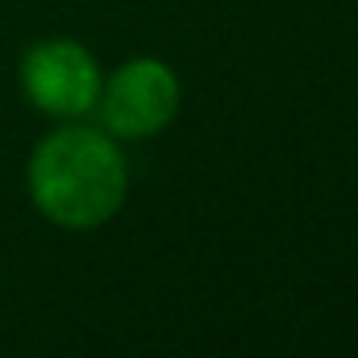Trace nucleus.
<instances>
[{
    "mask_svg": "<svg viewBox=\"0 0 358 358\" xmlns=\"http://www.w3.org/2000/svg\"><path fill=\"white\" fill-rule=\"evenodd\" d=\"M181 96L185 93H181L178 70L155 55H139L120 62L112 73H104L93 116L112 139L147 143L178 120Z\"/></svg>",
    "mask_w": 358,
    "mask_h": 358,
    "instance_id": "nucleus-2",
    "label": "nucleus"
},
{
    "mask_svg": "<svg viewBox=\"0 0 358 358\" xmlns=\"http://www.w3.org/2000/svg\"><path fill=\"white\" fill-rule=\"evenodd\" d=\"M27 201L62 231H96L124 212L131 166L120 139L101 124L62 120L31 147L24 166Z\"/></svg>",
    "mask_w": 358,
    "mask_h": 358,
    "instance_id": "nucleus-1",
    "label": "nucleus"
},
{
    "mask_svg": "<svg viewBox=\"0 0 358 358\" xmlns=\"http://www.w3.org/2000/svg\"><path fill=\"white\" fill-rule=\"evenodd\" d=\"M20 93L39 116L55 120H89L101 101L104 70L101 58L70 35L39 39L20 55Z\"/></svg>",
    "mask_w": 358,
    "mask_h": 358,
    "instance_id": "nucleus-3",
    "label": "nucleus"
}]
</instances>
